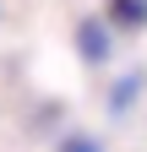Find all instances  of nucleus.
Masks as SVG:
<instances>
[{
	"mask_svg": "<svg viewBox=\"0 0 147 152\" xmlns=\"http://www.w3.org/2000/svg\"><path fill=\"white\" fill-rule=\"evenodd\" d=\"M109 22L115 27H147V0H109Z\"/></svg>",
	"mask_w": 147,
	"mask_h": 152,
	"instance_id": "f257e3e1",
	"label": "nucleus"
},
{
	"mask_svg": "<svg viewBox=\"0 0 147 152\" xmlns=\"http://www.w3.org/2000/svg\"><path fill=\"white\" fill-rule=\"evenodd\" d=\"M76 44H82L87 60H104V54H109V33H104V22H82V27H76Z\"/></svg>",
	"mask_w": 147,
	"mask_h": 152,
	"instance_id": "f03ea898",
	"label": "nucleus"
},
{
	"mask_svg": "<svg viewBox=\"0 0 147 152\" xmlns=\"http://www.w3.org/2000/svg\"><path fill=\"white\" fill-rule=\"evenodd\" d=\"M60 152H98V141H93V136H71Z\"/></svg>",
	"mask_w": 147,
	"mask_h": 152,
	"instance_id": "7ed1b4c3",
	"label": "nucleus"
}]
</instances>
